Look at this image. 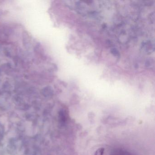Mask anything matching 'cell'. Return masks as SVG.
<instances>
[{
  "mask_svg": "<svg viewBox=\"0 0 155 155\" xmlns=\"http://www.w3.org/2000/svg\"><path fill=\"white\" fill-rule=\"evenodd\" d=\"M95 155H105V150L103 148H99L95 152Z\"/></svg>",
  "mask_w": 155,
  "mask_h": 155,
  "instance_id": "obj_2",
  "label": "cell"
},
{
  "mask_svg": "<svg viewBox=\"0 0 155 155\" xmlns=\"http://www.w3.org/2000/svg\"><path fill=\"white\" fill-rule=\"evenodd\" d=\"M111 52L114 56H117L119 55V52L115 48L112 49L111 50Z\"/></svg>",
  "mask_w": 155,
  "mask_h": 155,
  "instance_id": "obj_3",
  "label": "cell"
},
{
  "mask_svg": "<svg viewBox=\"0 0 155 155\" xmlns=\"http://www.w3.org/2000/svg\"><path fill=\"white\" fill-rule=\"evenodd\" d=\"M110 155H133L128 151L122 150L117 149L112 151Z\"/></svg>",
  "mask_w": 155,
  "mask_h": 155,
  "instance_id": "obj_1",
  "label": "cell"
}]
</instances>
